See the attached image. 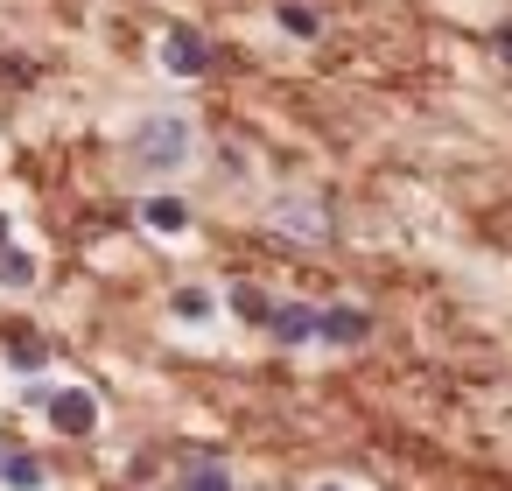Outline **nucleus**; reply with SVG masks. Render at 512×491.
<instances>
[{"label":"nucleus","instance_id":"obj_1","mask_svg":"<svg viewBox=\"0 0 512 491\" xmlns=\"http://www.w3.org/2000/svg\"><path fill=\"white\" fill-rule=\"evenodd\" d=\"M190 155V127L176 120V113H155V120H141L134 134H127V162L134 169H176Z\"/></svg>","mask_w":512,"mask_h":491},{"label":"nucleus","instance_id":"obj_16","mask_svg":"<svg viewBox=\"0 0 512 491\" xmlns=\"http://www.w3.org/2000/svg\"><path fill=\"white\" fill-rule=\"evenodd\" d=\"M0 246H8V218H0Z\"/></svg>","mask_w":512,"mask_h":491},{"label":"nucleus","instance_id":"obj_9","mask_svg":"<svg viewBox=\"0 0 512 491\" xmlns=\"http://www.w3.org/2000/svg\"><path fill=\"white\" fill-rule=\"evenodd\" d=\"M43 358H50L43 337H8V365H15V372H43Z\"/></svg>","mask_w":512,"mask_h":491},{"label":"nucleus","instance_id":"obj_5","mask_svg":"<svg viewBox=\"0 0 512 491\" xmlns=\"http://www.w3.org/2000/svg\"><path fill=\"white\" fill-rule=\"evenodd\" d=\"M274 225H281L288 239H309V246H323V239H330V225L316 218V204H274Z\"/></svg>","mask_w":512,"mask_h":491},{"label":"nucleus","instance_id":"obj_17","mask_svg":"<svg viewBox=\"0 0 512 491\" xmlns=\"http://www.w3.org/2000/svg\"><path fill=\"white\" fill-rule=\"evenodd\" d=\"M316 491H344V484H316Z\"/></svg>","mask_w":512,"mask_h":491},{"label":"nucleus","instance_id":"obj_8","mask_svg":"<svg viewBox=\"0 0 512 491\" xmlns=\"http://www.w3.org/2000/svg\"><path fill=\"white\" fill-rule=\"evenodd\" d=\"M0 484H8V491H36L43 484V463L36 456H0Z\"/></svg>","mask_w":512,"mask_h":491},{"label":"nucleus","instance_id":"obj_2","mask_svg":"<svg viewBox=\"0 0 512 491\" xmlns=\"http://www.w3.org/2000/svg\"><path fill=\"white\" fill-rule=\"evenodd\" d=\"M43 407H50V421H57L64 435H92V428H99V400H92L85 386H57Z\"/></svg>","mask_w":512,"mask_h":491},{"label":"nucleus","instance_id":"obj_12","mask_svg":"<svg viewBox=\"0 0 512 491\" xmlns=\"http://www.w3.org/2000/svg\"><path fill=\"white\" fill-rule=\"evenodd\" d=\"M232 316H246V323H267V316H274V302H267L260 288H232Z\"/></svg>","mask_w":512,"mask_h":491},{"label":"nucleus","instance_id":"obj_15","mask_svg":"<svg viewBox=\"0 0 512 491\" xmlns=\"http://www.w3.org/2000/svg\"><path fill=\"white\" fill-rule=\"evenodd\" d=\"M498 57H505V64H512V29H498Z\"/></svg>","mask_w":512,"mask_h":491},{"label":"nucleus","instance_id":"obj_13","mask_svg":"<svg viewBox=\"0 0 512 491\" xmlns=\"http://www.w3.org/2000/svg\"><path fill=\"white\" fill-rule=\"evenodd\" d=\"M183 491H232V477H225L218 463H190V477H183Z\"/></svg>","mask_w":512,"mask_h":491},{"label":"nucleus","instance_id":"obj_7","mask_svg":"<svg viewBox=\"0 0 512 491\" xmlns=\"http://www.w3.org/2000/svg\"><path fill=\"white\" fill-rule=\"evenodd\" d=\"M141 225H155V232H190V204H183V197H148V204H141Z\"/></svg>","mask_w":512,"mask_h":491},{"label":"nucleus","instance_id":"obj_10","mask_svg":"<svg viewBox=\"0 0 512 491\" xmlns=\"http://www.w3.org/2000/svg\"><path fill=\"white\" fill-rule=\"evenodd\" d=\"M0 281H8V288H29V281H36V260L15 253V246H0Z\"/></svg>","mask_w":512,"mask_h":491},{"label":"nucleus","instance_id":"obj_11","mask_svg":"<svg viewBox=\"0 0 512 491\" xmlns=\"http://www.w3.org/2000/svg\"><path fill=\"white\" fill-rule=\"evenodd\" d=\"M274 22H281L288 36H316V8H302V0H281V8H274Z\"/></svg>","mask_w":512,"mask_h":491},{"label":"nucleus","instance_id":"obj_6","mask_svg":"<svg viewBox=\"0 0 512 491\" xmlns=\"http://www.w3.org/2000/svg\"><path fill=\"white\" fill-rule=\"evenodd\" d=\"M267 330H274L281 344H309V337H316V309H302V302H281V309L267 316Z\"/></svg>","mask_w":512,"mask_h":491},{"label":"nucleus","instance_id":"obj_4","mask_svg":"<svg viewBox=\"0 0 512 491\" xmlns=\"http://www.w3.org/2000/svg\"><path fill=\"white\" fill-rule=\"evenodd\" d=\"M316 337H323V344H365V337H372V316H365V309H323V316H316Z\"/></svg>","mask_w":512,"mask_h":491},{"label":"nucleus","instance_id":"obj_3","mask_svg":"<svg viewBox=\"0 0 512 491\" xmlns=\"http://www.w3.org/2000/svg\"><path fill=\"white\" fill-rule=\"evenodd\" d=\"M162 71H176V78H204V71H211V43H204L197 29H169V43H162Z\"/></svg>","mask_w":512,"mask_h":491},{"label":"nucleus","instance_id":"obj_14","mask_svg":"<svg viewBox=\"0 0 512 491\" xmlns=\"http://www.w3.org/2000/svg\"><path fill=\"white\" fill-rule=\"evenodd\" d=\"M176 316H190V323H197V316H211V295H197V288H183V295H176Z\"/></svg>","mask_w":512,"mask_h":491}]
</instances>
